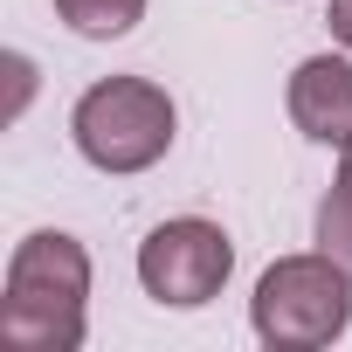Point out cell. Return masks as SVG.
I'll return each instance as SVG.
<instances>
[{
    "label": "cell",
    "instance_id": "5b68a950",
    "mask_svg": "<svg viewBox=\"0 0 352 352\" xmlns=\"http://www.w3.org/2000/svg\"><path fill=\"white\" fill-rule=\"evenodd\" d=\"M290 118L304 138L318 145H345L352 138V63L345 56H311L290 76Z\"/></svg>",
    "mask_w": 352,
    "mask_h": 352
},
{
    "label": "cell",
    "instance_id": "8992f818",
    "mask_svg": "<svg viewBox=\"0 0 352 352\" xmlns=\"http://www.w3.org/2000/svg\"><path fill=\"white\" fill-rule=\"evenodd\" d=\"M56 14H63L76 35H90V42H111V35H131V28H138L145 0H56Z\"/></svg>",
    "mask_w": 352,
    "mask_h": 352
},
{
    "label": "cell",
    "instance_id": "3957f363",
    "mask_svg": "<svg viewBox=\"0 0 352 352\" xmlns=\"http://www.w3.org/2000/svg\"><path fill=\"white\" fill-rule=\"evenodd\" d=\"M173 97L145 76H104L76 97L69 111V131H76V152L97 166V173H145L166 159L173 145Z\"/></svg>",
    "mask_w": 352,
    "mask_h": 352
},
{
    "label": "cell",
    "instance_id": "277c9868",
    "mask_svg": "<svg viewBox=\"0 0 352 352\" xmlns=\"http://www.w3.org/2000/svg\"><path fill=\"white\" fill-rule=\"evenodd\" d=\"M228 270H235V242L214 221H201V214L159 221L138 242V283H145V297H159L173 311H194V304L221 297Z\"/></svg>",
    "mask_w": 352,
    "mask_h": 352
},
{
    "label": "cell",
    "instance_id": "52a82bcc",
    "mask_svg": "<svg viewBox=\"0 0 352 352\" xmlns=\"http://www.w3.org/2000/svg\"><path fill=\"white\" fill-rule=\"evenodd\" d=\"M318 249L352 270V173H338L331 194L318 201Z\"/></svg>",
    "mask_w": 352,
    "mask_h": 352
},
{
    "label": "cell",
    "instance_id": "ba28073f",
    "mask_svg": "<svg viewBox=\"0 0 352 352\" xmlns=\"http://www.w3.org/2000/svg\"><path fill=\"white\" fill-rule=\"evenodd\" d=\"M8 76H14V104H8V111H21V104H28V83H35L28 56H8Z\"/></svg>",
    "mask_w": 352,
    "mask_h": 352
},
{
    "label": "cell",
    "instance_id": "7a4b0ae2",
    "mask_svg": "<svg viewBox=\"0 0 352 352\" xmlns=\"http://www.w3.org/2000/svg\"><path fill=\"white\" fill-rule=\"evenodd\" d=\"M249 318H256V338L270 352H318V345L345 338V324H352V270L324 249L283 256L263 270Z\"/></svg>",
    "mask_w": 352,
    "mask_h": 352
},
{
    "label": "cell",
    "instance_id": "6da1fadb",
    "mask_svg": "<svg viewBox=\"0 0 352 352\" xmlns=\"http://www.w3.org/2000/svg\"><path fill=\"white\" fill-rule=\"evenodd\" d=\"M90 304V256L76 235L42 228L14 249L0 290V345L8 352H76Z\"/></svg>",
    "mask_w": 352,
    "mask_h": 352
},
{
    "label": "cell",
    "instance_id": "9c48e42d",
    "mask_svg": "<svg viewBox=\"0 0 352 352\" xmlns=\"http://www.w3.org/2000/svg\"><path fill=\"white\" fill-rule=\"evenodd\" d=\"M324 21H331V35L352 49V0H331V14H324Z\"/></svg>",
    "mask_w": 352,
    "mask_h": 352
},
{
    "label": "cell",
    "instance_id": "30bf717a",
    "mask_svg": "<svg viewBox=\"0 0 352 352\" xmlns=\"http://www.w3.org/2000/svg\"><path fill=\"white\" fill-rule=\"evenodd\" d=\"M338 173H352V138H345V145H338Z\"/></svg>",
    "mask_w": 352,
    "mask_h": 352
}]
</instances>
